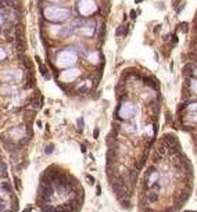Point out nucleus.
I'll list each match as a JSON object with an SVG mask.
<instances>
[{
  "label": "nucleus",
  "instance_id": "obj_1",
  "mask_svg": "<svg viewBox=\"0 0 197 212\" xmlns=\"http://www.w3.org/2000/svg\"><path fill=\"white\" fill-rule=\"evenodd\" d=\"M14 40H15V49H17L21 54H22L24 51H25V47H27V45H25V40H24V36H22V26H17V29H15V38H14Z\"/></svg>",
  "mask_w": 197,
  "mask_h": 212
},
{
  "label": "nucleus",
  "instance_id": "obj_2",
  "mask_svg": "<svg viewBox=\"0 0 197 212\" xmlns=\"http://www.w3.org/2000/svg\"><path fill=\"white\" fill-rule=\"evenodd\" d=\"M119 114H121V117L125 118V119H128V118L133 117L136 114V107L133 106V104H130V103H128V104H125V106H122V108H121V111H119Z\"/></svg>",
  "mask_w": 197,
  "mask_h": 212
},
{
  "label": "nucleus",
  "instance_id": "obj_3",
  "mask_svg": "<svg viewBox=\"0 0 197 212\" xmlns=\"http://www.w3.org/2000/svg\"><path fill=\"white\" fill-rule=\"evenodd\" d=\"M53 191H54L53 186H43V184H42V190H40L42 200L45 201V202H47V201L50 200V197L53 195Z\"/></svg>",
  "mask_w": 197,
  "mask_h": 212
},
{
  "label": "nucleus",
  "instance_id": "obj_4",
  "mask_svg": "<svg viewBox=\"0 0 197 212\" xmlns=\"http://www.w3.org/2000/svg\"><path fill=\"white\" fill-rule=\"evenodd\" d=\"M117 158V148L115 147H110L108 148V152H107V164L111 165Z\"/></svg>",
  "mask_w": 197,
  "mask_h": 212
},
{
  "label": "nucleus",
  "instance_id": "obj_5",
  "mask_svg": "<svg viewBox=\"0 0 197 212\" xmlns=\"http://www.w3.org/2000/svg\"><path fill=\"white\" fill-rule=\"evenodd\" d=\"M35 60H36V62L39 64V71H40V73H42V76H43L45 79H49L50 76H49V72H47V68H46V65H43V64L40 62V57L36 56L35 57Z\"/></svg>",
  "mask_w": 197,
  "mask_h": 212
},
{
  "label": "nucleus",
  "instance_id": "obj_6",
  "mask_svg": "<svg viewBox=\"0 0 197 212\" xmlns=\"http://www.w3.org/2000/svg\"><path fill=\"white\" fill-rule=\"evenodd\" d=\"M156 152H157L160 157H164V155H167V154H168V148H167L163 143H158V146L156 147Z\"/></svg>",
  "mask_w": 197,
  "mask_h": 212
},
{
  "label": "nucleus",
  "instance_id": "obj_7",
  "mask_svg": "<svg viewBox=\"0 0 197 212\" xmlns=\"http://www.w3.org/2000/svg\"><path fill=\"white\" fill-rule=\"evenodd\" d=\"M158 200V194L156 191H149L147 193V201L149 202H157Z\"/></svg>",
  "mask_w": 197,
  "mask_h": 212
},
{
  "label": "nucleus",
  "instance_id": "obj_8",
  "mask_svg": "<svg viewBox=\"0 0 197 212\" xmlns=\"http://www.w3.org/2000/svg\"><path fill=\"white\" fill-rule=\"evenodd\" d=\"M21 61H22V64L25 65V68H27V69H29V71L32 69V62L29 61L28 57H25L24 54H21Z\"/></svg>",
  "mask_w": 197,
  "mask_h": 212
},
{
  "label": "nucleus",
  "instance_id": "obj_9",
  "mask_svg": "<svg viewBox=\"0 0 197 212\" xmlns=\"http://www.w3.org/2000/svg\"><path fill=\"white\" fill-rule=\"evenodd\" d=\"M4 146H6V150L7 151H10V152H14V151H17L18 150V147H20V146H17V144H13V143H10V141H8V143H4Z\"/></svg>",
  "mask_w": 197,
  "mask_h": 212
},
{
  "label": "nucleus",
  "instance_id": "obj_10",
  "mask_svg": "<svg viewBox=\"0 0 197 212\" xmlns=\"http://www.w3.org/2000/svg\"><path fill=\"white\" fill-rule=\"evenodd\" d=\"M42 104H43V99H42V97H38V99H34V100H32V106H34L35 108H40Z\"/></svg>",
  "mask_w": 197,
  "mask_h": 212
},
{
  "label": "nucleus",
  "instance_id": "obj_11",
  "mask_svg": "<svg viewBox=\"0 0 197 212\" xmlns=\"http://www.w3.org/2000/svg\"><path fill=\"white\" fill-rule=\"evenodd\" d=\"M42 212H56V208L49 206V205H45V206H42Z\"/></svg>",
  "mask_w": 197,
  "mask_h": 212
},
{
  "label": "nucleus",
  "instance_id": "obj_12",
  "mask_svg": "<svg viewBox=\"0 0 197 212\" xmlns=\"http://www.w3.org/2000/svg\"><path fill=\"white\" fill-rule=\"evenodd\" d=\"M1 187L6 190V193H11V186L7 183V182H3V184H1Z\"/></svg>",
  "mask_w": 197,
  "mask_h": 212
},
{
  "label": "nucleus",
  "instance_id": "obj_13",
  "mask_svg": "<svg viewBox=\"0 0 197 212\" xmlns=\"http://www.w3.org/2000/svg\"><path fill=\"white\" fill-rule=\"evenodd\" d=\"M104 33H106V24H102V28H100L99 38H100V39H103V38H104Z\"/></svg>",
  "mask_w": 197,
  "mask_h": 212
},
{
  "label": "nucleus",
  "instance_id": "obj_14",
  "mask_svg": "<svg viewBox=\"0 0 197 212\" xmlns=\"http://www.w3.org/2000/svg\"><path fill=\"white\" fill-rule=\"evenodd\" d=\"M53 151H54V147H53L51 144H49V146H47V147L45 148V152H46V154H51Z\"/></svg>",
  "mask_w": 197,
  "mask_h": 212
},
{
  "label": "nucleus",
  "instance_id": "obj_15",
  "mask_svg": "<svg viewBox=\"0 0 197 212\" xmlns=\"http://www.w3.org/2000/svg\"><path fill=\"white\" fill-rule=\"evenodd\" d=\"M180 29H182V32H186V31L189 29V24L187 22H182L180 24Z\"/></svg>",
  "mask_w": 197,
  "mask_h": 212
},
{
  "label": "nucleus",
  "instance_id": "obj_16",
  "mask_svg": "<svg viewBox=\"0 0 197 212\" xmlns=\"http://www.w3.org/2000/svg\"><path fill=\"white\" fill-rule=\"evenodd\" d=\"M153 157H154V161H156V162H160V161H161V158H163V157H160V155H158V154L156 152V151L153 152Z\"/></svg>",
  "mask_w": 197,
  "mask_h": 212
},
{
  "label": "nucleus",
  "instance_id": "obj_17",
  "mask_svg": "<svg viewBox=\"0 0 197 212\" xmlns=\"http://www.w3.org/2000/svg\"><path fill=\"white\" fill-rule=\"evenodd\" d=\"M82 128H83V119H82V118H79V119H78V129H79V130H82Z\"/></svg>",
  "mask_w": 197,
  "mask_h": 212
},
{
  "label": "nucleus",
  "instance_id": "obj_18",
  "mask_svg": "<svg viewBox=\"0 0 197 212\" xmlns=\"http://www.w3.org/2000/svg\"><path fill=\"white\" fill-rule=\"evenodd\" d=\"M93 137H96V139L99 137V129H97V128H96L95 130H93Z\"/></svg>",
  "mask_w": 197,
  "mask_h": 212
},
{
  "label": "nucleus",
  "instance_id": "obj_19",
  "mask_svg": "<svg viewBox=\"0 0 197 212\" xmlns=\"http://www.w3.org/2000/svg\"><path fill=\"white\" fill-rule=\"evenodd\" d=\"M136 15H137V14H136V11H135V10H132V11H130V18H132V20H135Z\"/></svg>",
  "mask_w": 197,
  "mask_h": 212
},
{
  "label": "nucleus",
  "instance_id": "obj_20",
  "mask_svg": "<svg viewBox=\"0 0 197 212\" xmlns=\"http://www.w3.org/2000/svg\"><path fill=\"white\" fill-rule=\"evenodd\" d=\"M29 211H32V205H27V206H25V209H24L22 212H29Z\"/></svg>",
  "mask_w": 197,
  "mask_h": 212
},
{
  "label": "nucleus",
  "instance_id": "obj_21",
  "mask_svg": "<svg viewBox=\"0 0 197 212\" xmlns=\"http://www.w3.org/2000/svg\"><path fill=\"white\" fill-rule=\"evenodd\" d=\"M191 87H193V90H196V93H197V82H193V83H191Z\"/></svg>",
  "mask_w": 197,
  "mask_h": 212
},
{
  "label": "nucleus",
  "instance_id": "obj_22",
  "mask_svg": "<svg viewBox=\"0 0 197 212\" xmlns=\"http://www.w3.org/2000/svg\"><path fill=\"white\" fill-rule=\"evenodd\" d=\"M189 110H197V104H191V106H189Z\"/></svg>",
  "mask_w": 197,
  "mask_h": 212
},
{
  "label": "nucleus",
  "instance_id": "obj_23",
  "mask_svg": "<svg viewBox=\"0 0 197 212\" xmlns=\"http://www.w3.org/2000/svg\"><path fill=\"white\" fill-rule=\"evenodd\" d=\"M183 7H185V3H183V4H182V6H180L179 8H178V10H176V13H178V14H179V13L182 11V10H183Z\"/></svg>",
  "mask_w": 197,
  "mask_h": 212
},
{
  "label": "nucleus",
  "instance_id": "obj_24",
  "mask_svg": "<svg viewBox=\"0 0 197 212\" xmlns=\"http://www.w3.org/2000/svg\"><path fill=\"white\" fill-rule=\"evenodd\" d=\"M88 180H89V183H93V182H95V179L92 178L90 175H88Z\"/></svg>",
  "mask_w": 197,
  "mask_h": 212
},
{
  "label": "nucleus",
  "instance_id": "obj_25",
  "mask_svg": "<svg viewBox=\"0 0 197 212\" xmlns=\"http://www.w3.org/2000/svg\"><path fill=\"white\" fill-rule=\"evenodd\" d=\"M14 180H15V187H17V189H20V182H18V178H15Z\"/></svg>",
  "mask_w": 197,
  "mask_h": 212
},
{
  "label": "nucleus",
  "instance_id": "obj_26",
  "mask_svg": "<svg viewBox=\"0 0 197 212\" xmlns=\"http://www.w3.org/2000/svg\"><path fill=\"white\" fill-rule=\"evenodd\" d=\"M178 3H179V0H174V1H172V6L176 7V6H178Z\"/></svg>",
  "mask_w": 197,
  "mask_h": 212
},
{
  "label": "nucleus",
  "instance_id": "obj_27",
  "mask_svg": "<svg viewBox=\"0 0 197 212\" xmlns=\"http://www.w3.org/2000/svg\"><path fill=\"white\" fill-rule=\"evenodd\" d=\"M96 193H97V195L102 193V187H100V186H97V191H96Z\"/></svg>",
  "mask_w": 197,
  "mask_h": 212
},
{
  "label": "nucleus",
  "instance_id": "obj_28",
  "mask_svg": "<svg viewBox=\"0 0 197 212\" xmlns=\"http://www.w3.org/2000/svg\"><path fill=\"white\" fill-rule=\"evenodd\" d=\"M0 212H4V204H0Z\"/></svg>",
  "mask_w": 197,
  "mask_h": 212
},
{
  "label": "nucleus",
  "instance_id": "obj_29",
  "mask_svg": "<svg viewBox=\"0 0 197 212\" xmlns=\"http://www.w3.org/2000/svg\"><path fill=\"white\" fill-rule=\"evenodd\" d=\"M144 212H153L151 209H149V208H146V209H144Z\"/></svg>",
  "mask_w": 197,
  "mask_h": 212
},
{
  "label": "nucleus",
  "instance_id": "obj_30",
  "mask_svg": "<svg viewBox=\"0 0 197 212\" xmlns=\"http://www.w3.org/2000/svg\"><path fill=\"white\" fill-rule=\"evenodd\" d=\"M183 212H197V211H187V209H186V211H183Z\"/></svg>",
  "mask_w": 197,
  "mask_h": 212
},
{
  "label": "nucleus",
  "instance_id": "obj_31",
  "mask_svg": "<svg viewBox=\"0 0 197 212\" xmlns=\"http://www.w3.org/2000/svg\"><path fill=\"white\" fill-rule=\"evenodd\" d=\"M135 1H136V3H140L142 0H135Z\"/></svg>",
  "mask_w": 197,
  "mask_h": 212
}]
</instances>
